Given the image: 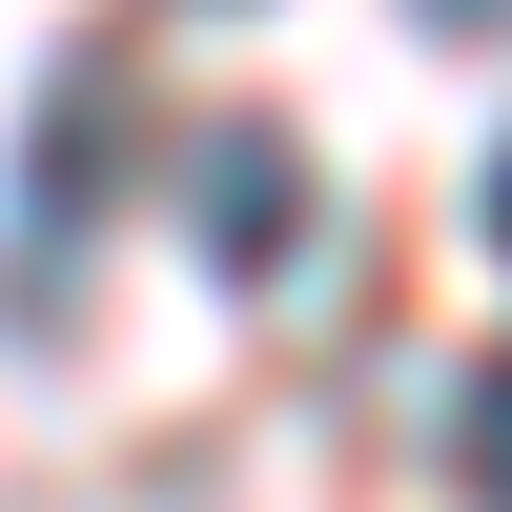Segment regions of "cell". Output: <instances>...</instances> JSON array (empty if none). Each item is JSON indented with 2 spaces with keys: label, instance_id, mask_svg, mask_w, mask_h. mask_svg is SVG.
Returning <instances> with one entry per match:
<instances>
[{
  "label": "cell",
  "instance_id": "obj_1",
  "mask_svg": "<svg viewBox=\"0 0 512 512\" xmlns=\"http://www.w3.org/2000/svg\"><path fill=\"white\" fill-rule=\"evenodd\" d=\"M287 246H308V144H287V123H205V267L267 287Z\"/></svg>",
  "mask_w": 512,
  "mask_h": 512
},
{
  "label": "cell",
  "instance_id": "obj_2",
  "mask_svg": "<svg viewBox=\"0 0 512 512\" xmlns=\"http://www.w3.org/2000/svg\"><path fill=\"white\" fill-rule=\"evenodd\" d=\"M103 123H123V41H82V62H62V103H41V144H21V287H62V246H82V164H103Z\"/></svg>",
  "mask_w": 512,
  "mask_h": 512
},
{
  "label": "cell",
  "instance_id": "obj_3",
  "mask_svg": "<svg viewBox=\"0 0 512 512\" xmlns=\"http://www.w3.org/2000/svg\"><path fill=\"white\" fill-rule=\"evenodd\" d=\"M451 472H472V512H512V349L451 390Z\"/></svg>",
  "mask_w": 512,
  "mask_h": 512
},
{
  "label": "cell",
  "instance_id": "obj_4",
  "mask_svg": "<svg viewBox=\"0 0 512 512\" xmlns=\"http://www.w3.org/2000/svg\"><path fill=\"white\" fill-rule=\"evenodd\" d=\"M492 246H512V144H492Z\"/></svg>",
  "mask_w": 512,
  "mask_h": 512
}]
</instances>
